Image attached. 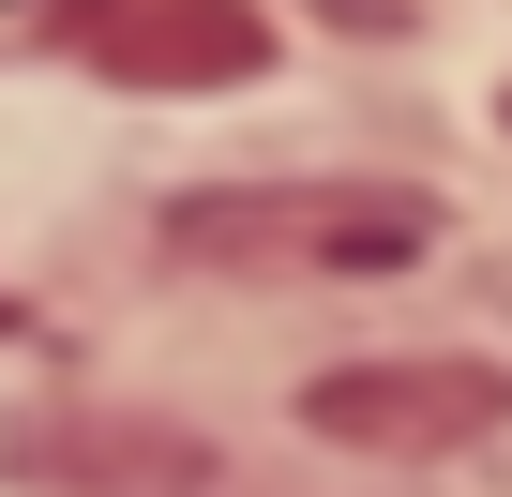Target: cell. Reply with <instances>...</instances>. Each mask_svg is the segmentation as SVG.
<instances>
[{
	"label": "cell",
	"mask_w": 512,
	"mask_h": 497,
	"mask_svg": "<svg viewBox=\"0 0 512 497\" xmlns=\"http://www.w3.org/2000/svg\"><path fill=\"white\" fill-rule=\"evenodd\" d=\"M302 422L317 437H347V452H482L497 422H512V362H482V347H407V362H332V377H302Z\"/></svg>",
	"instance_id": "obj_2"
},
{
	"label": "cell",
	"mask_w": 512,
	"mask_h": 497,
	"mask_svg": "<svg viewBox=\"0 0 512 497\" xmlns=\"http://www.w3.org/2000/svg\"><path fill=\"white\" fill-rule=\"evenodd\" d=\"M61 46L121 91H241L272 76V16L256 0H61Z\"/></svg>",
	"instance_id": "obj_3"
},
{
	"label": "cell",
	"mask_w": 512,
	"mask_h": 497,
	"mask_svg": "<svg viewBox=\"0 0 512 497\" xmlns=\"http://www.w3.org/2000/svg\"><path fill=\"white\" fill-rule=\"evenodd\" d=\"M166 241L196 272H407L437 257V196L422 181H226V196H181Z\"/></svg>",
	"instance_id": "obj_1"
},
{
	"label": "cell",
	"mask_w": 512,
	"mask_h": 497,
	"mask_svg": "<svg viewBox=\"0 0 512 497\" xmlns=\"http://www.w3.org/2000/svg\"><path fill=\"white\" fill-rule=\"evenodd\" d=\"M497 121H512V106H497Z\"/></svg>",
	"instance_id": "obj_4"
}]
</instances>
